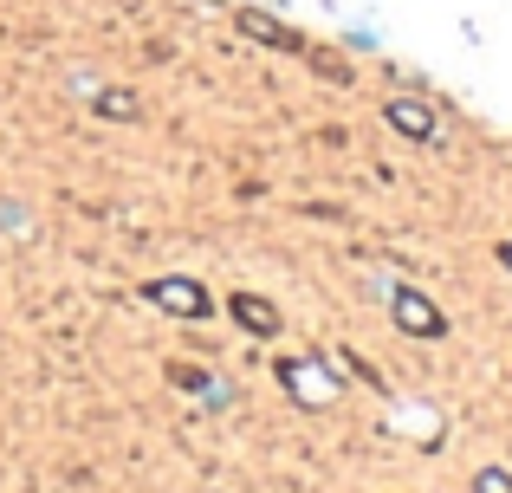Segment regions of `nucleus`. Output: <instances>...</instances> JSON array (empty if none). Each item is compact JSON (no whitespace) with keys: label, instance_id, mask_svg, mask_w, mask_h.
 <instances>
[{"label":"nucleus","instance_id":"10","mask_svg":"<svg viewBox=\"0 0 512 493\" xmlns=\"http://www.w3.org/2000/svg\"><path fill=\"white\" fill-rule=\"evenodd\" d=\"M474 493H512V474H506V468H487V474L474 481Z\"/></svg>","mask_w":512,"mask_h":493},{"label":"nucleus","instance_id":"11","mask_svg":"<svg viewBox=\"0 0 512 493\" xmlns=\"http://www.w3.org/2000/svg\"><path fill=\"white\" fill-rule=\"evenodd\" d=\"M169 377H175V383H182V390H201V383H208V377H201V370H188V364H175V370H169Z\"/></svg>","mask_w":512,"mask_h":493},{"label":"nucleus","instance_id":"3","mask_svg":"<svg viewBox=\"0 0 512 493\" xmlns=\"http://www.w3.org/2000/svg\"><path fill=\"white\" fill-rule=\"evenodd\" d=\"M143 299H150V305H163V312H175V318H208V312H214L208 286H201V279H182V273L150 279V286H143Z\"/></svg>","mask_w":512,"mask_h":493},{"label":"nucleus","instance_id":"12","mask_svg":"<svg viewBox=\"0 0 512 493\" xmlns=\"http://www.w3.org/2000/svg\"><path fill=\"white\" fill-rule=\"evenodd\" d=\"M500 266H506V273H512V241H500Z\"/></svg>","mask_w":512,"mask_h":493},{"label":"nucleus","instance_id":"7","mask_svg":"<svg viewBox=\"0 0 512 493\" xmlns=\"http://www.w3.org/2000/svg\"><path fill=\"white\" fill-rule=\"evenodd\" d=\"M98 117H117V124H137V117H143L137 91H98Z\"/></svg>","mask_w":512,"mask_h":493},{"label":"nucleus","instance_id":"8","mask_svg":"<svg viewBox=\"0 0 512 493\" xmlns=\"http://www.w3.org/2000/svg\"><path fill=\"white\" fill-rule=\"evenodd\" d=\"M331 357H338V364H344V370H350V377H357V383H370V390H376V370L363 364L357 351H331Z\"/></svg>","mask_w":512,"mask_h":493},{"label":"nucleus","instance_id":"2","mask_svg":"<svg viewBox=\"0 0 512 493\" xmlns=\"http://www.w3.org/2000/svg\"><path fill=\"white\" fill-rule=\"evenodd\" d=\"M389 318H396V331H409V338H448V318H441V305L428 299V292H415V286H396Z\"/></svg>","mask_w":512,"mask_h":493},{"label":"nucleus","instance_id":"9","mask_svg":"<svg viewBox=\"0 0 512 493\" xmlns=\"http://www.w3.org/2000/svg\"><path fill=\"white\" fill-rule=\"evenodd\" d=\"M312 65H318V72H325V78H331V85H344V78H350V72H344V59H338V52H312Z\"/></svg>","mask_w":512,"mask_h":493},{"label":"nucleus","instance_id":"6","mask_svg":"<svg viewBox=\"0 0 512 493\" xmlns=\"http://www.w3.org/2000/svg\"><path fill=\"white\" fill-rule=\"evenodd\" d=\"M240 33H247V39H260V46H273V52H305V39L292 33V26H279L273 13H260V7H247V13H240Z\"/></svg>","mask_w":512,"mask_h":493},{"label":"nucleus","instance_id":"1","mask_svg":"<svg viewBox=\"0 0 512 493\" xmlns=\"http://www.w3.org/2000/svg\"><path fill=\"white\" fill-rule=\"evenodd\" d=\"M279 383H286L292 403H305V409H325L331 396H338V383H331V370L318 364V357H279Z\"/></svg>","mask_w":512,"mask_h":493},{"label":"nucleus","instance_id":"4","mask_svg":"<svg viewBox=\"0 0 512 493\" xmlns=\"http://www.w3.org/2000/svg\"><path fill=\"white\" fill-rule=\"evenodd\" d=\"M227 312H234V325L247 331V338H279V305L260 299V292H234Z\"/></svg>","mask_w":512,"mask_h":493},{"label":"nucleus","instance_id":"5","mask_svg":"<svg viewBox=\"0 0 512 493\" xmlns=\"http://www.w3.org/2000/svg\"><path fill=\"white\" fill-rule=\"evenodd\" d=\"M383 117H389V124H396L409 143H435V137H441V130H435V111H428V104H415V98H389Z\"/></svg>","mask_w":512,"mask_h":493}]
</instances>
